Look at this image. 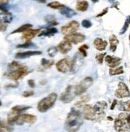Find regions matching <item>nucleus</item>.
<instances>
[{
  "label": "nucleus",
  "instance_id": "nucleus-1",
  "mask_svg": "<svg viewBox=\"0 0 130 132\" xmlns=\"http://www.w3.org/2000/svg\"><path fill=\"white\" fill-rule=\"evenodd\" d=\"M30 72H32V71H29L26 66L18 63V62L13 61L9 63L7 72L5 74V75H6L10 79L17 81L24 78Z\"/></svg>",
  "mask_w": 130,
  "mask_h": 132
},
{
  "label": "nucleus",
  "instance_id": "nucleus-2",
  "mask_svg": "<svg viewBox=\"0 0 130 132\" xmlns=\"http://www.w3.org/2000/svg\"><path fill=\"white\" fill-rule=\"evenodd\" d=\"M82 122L83 118L81 112L75 108H72L67 114L64 127L68 132H76L80 129Z\"/></svg>",
  "mask_w": 130,
  "mask_h": 132
},
{
  "label": "nucleus",
  "instance_id": "nucleus-3",
  "mask_svg": "<svg viewBox=\"0 0 130 132\" xmlns=\"http://www.w3.org/2000/svg\"><path fill=\"white\" fill-rule=\"evenodd\" d=\"M57 99L56 93H51L47 97L41 99L37 105V109L40 112L44 113L55 105Z\"/></svg>",
  "mask_w": 130,
  "mask_h": 132
},
{
  "label": "nucleus",
  "instance_id": "nucleus-4",
  "mask_svg": "<svg viewBox=\"0 0 130 132\" xmlns=\"http://www.w3.org/2000/svg\"><path fill=\"white\" fill-rule=\"evenodd\" d=\"M128 114L120 113L114 122V128L118 132H130V127L127 122Z\"/></svg>",
  "mask_w": 130,
  "mask_h": 132
},
{
  "label": "nucleus",
  "instance_id": "nucleus-5",
  "mask_svg": "<svg viewBox=\"0 0 130 132\" xmlns=\"http://www.w3.org/2000/svg\"><path fill=\"white\" fill-rule=\"evenodd\" d=\"M93 83V79L91 77L85 78L78 85L75 87V95H80L85 93Z\"/></svg>",
  "mask_w": 130,
  "mask_h": 132
},
{
  "label": "nucleus",
  "instance_id": "nucleus-6",
  "mask_svg": "<svg viewBox=\"0 0 130 132\" xmlns=\"http://www.w3.org/2000/svg\"><path fill=\"white\" fill-rule=\"evenodd\" d=\"M56 69L58 71L61 73H66L67 71H71V68L72 66V59L70 58H64L63 59L59 60L58 63L56 64Z\"/></svg>",
  "mask_w": 130,
  "mask_h": 132
},
{
  "label": "nucleus",
  "instance_id": "nucleus-7",
  "mask_svg": "<svg viewBox=\"0 0 130 132\" xmlns=\"http://www.w3.org/2000/svg\"><path fill=\"white\" fill-rule=\"evenodd\" d=\"M80 27V24L76 21H72L67 25L61 27V31L65 36H69L76 33Z\"/></svg>",
  "mask_w": 130,
  "mask_h": 132
},
{
  "label": "nucleus",
  "instance_id": "nucleus-8",
  "mask_svg": "<svg viewBox=\"0 0 130 132\" xmlns=\"http://www.w3.org/2000/svg\"><path fill=\"white\" fill-rule=\"evenodd\" d=\"M75 87L74 86H68L66 90L60 95L59 99L64 103H69L70 102L75 98Z\"/></svg>",
  "mask_w": 130,
  "mask_h": 132
},
{
  "label": "nucleus",
  "instance_id": "nucleus-9",
  "mask_svg": "<svg viewBox=\"0 0 130 132\" xmlns=\"http://www.w3.org/2000/svg\"><path fill=\"white\" fill-rule=\"evenodd\" d=\"M107 104L106 102L104 101H99L97 102L94 106H93V109L95 111V114L96 115V120H102L103 118L104 117V114H105V111H106V108H107Z\"/></svg>",
  "mask_w": 130,
  "mask_h": 132
},
{
  "label": "nucleus",
  "instance_id": "nucleus-10",
  "mask_svg": "<svg viewBox=\"0 0 130 132\" xmlns=\"http://www.w3.org/2000/svg\"><path fill=\"white\" fill-rule=\"evenodd\" d=\"M115 96L118 98H124L130 96V91L125 82H120L118 83V88L115 91Z\"/></svg>",
  "mask_w": 130,
  "mask_h": 132
},
{
  "label": "nucleus",
  "instance_id": "nucleus-11",
  "mask_svg": "<svg viewBox=\"0 0 130 132\" xmlns=\"http://www.w3.org/2000/svg\"><path fill=\"white\" fill-rule=\"evenodd\" d=\"M83 57L80 53H76L75 55L74 56V59H72V66L71 68L72 73H76L80 68L82 67L83 63Z\"/></svg>",
  "mask_w": 130,
  "mask_h": 132
},
{
  "label": "nucleus",
  "instance_id": "nucleus-12",
  "mask_svg": "<svg viewBox=\"0 0 130 132\" xmlns=\"http://www.w3.org/2000/svg\"><path fill=\"white\" fill-rule=\"evenodd\" d=\"M83 118L87 120H91V121L96 120V115L95 114L93 107L91 105L85 104L83 106Z\"/></svg>",
  "mask_w": 130,
  "mask_h": 132
},
{
  "label": "nucleus",
  "instance_id": "nucleus-13",
  "mask_svg": "<svg viewBox=\"0 0 130 132\" xmlns=\"http://www.w3.org/2000/svg\"><path fill=\"white\" fill-rule=\"evenodd\" d=\"M37 118L36 116L32 115V114H20L19 117L18 118L15 124L17 125H22L24 123H30V124H32L36 121Z\"/></svg>",
  "mask_w": 130,
  "mask_h": 132
},
{
  "label": "nucleus",
  "instance_id": "nucleus-14",
  "mask_svg": "<svg viewBox=\"0 0 130 132\" xmlns=\"http://www.w3.org/2000/svg\"><path fill=\"white\" fill-rule=\"evenodd\" d=\"M64 39L70 42L71 43H73L75 45L80 43L85 40V36L80 34V33H75L74 35H69V36H65Z\"/></svg>",
  "mask_w": 130,
  "mask_h": 132
},
{
  "label": "nucleus",
  "instance_id": "nucleus-15",
  "mask_svg": "<svg viewBox=\"0 0 130 132\" xmlns=\"http://www.w3.org/2000/svg\"><path fill=\"white\" fill-rule=\"evenodd\" d=\"M104 59H105L107 65H108L111 69L117 68V67H118L120 65V63H121V59H120L118 57L111 56V55H107Z\"/></svg>",
  "mask_w": 130,
  "mask_h": 132
},
{
  "label": "nucleus",
  "instance_id": "nucleus-16",
  "mask_svg": "<svg viewBox=\"0 0 130 132\" xmlns=\"http://www.w3.org/2000/svg\"><path fill=\"white\" fill-rule=\"evenodd\" d=\"M40 31V29H36V30H32L30 29L28 30H27L26 32L22 33V39H24L27 42H30V40H32V38L39 34Z\"/></svg>",
  "mask_w": 130,
  "mask_h": 132
},
{
  "label": "nucleus",
  "instance_id": "nucleus-17",
  "mask_svg": "<svg viewBox=\"0 0 130 132\" xmlns=\"http://www.w3.org/2000/svg\"><path fill=\"white\" fill-rule=\"evenodd\" d=\"M41 54L42 52L40 51H25V52H19L15 55V58L19 59H27V58L32 57L34 55H40Z\"/></svg>",
  "mask_w": 130,
  "mask_h": 132
},
{
  "label": "nucleus",
  "instance_id": "nucleus-18",
  "mask_svg": "<svg viewBox=\"0 0 130 132\" xmlns=\"http://www.w3.org/2000/svg\"><path fill=\"white\" fill-rule=\"evenodd\" d=\"M72 43L65 39H64L62 42H60L58 45V50L62 54H67L68 51L72 50Z\"/></svg>",
  "mask_w": 130,
  "mask_h": 132
},
{
  "label": "nucleus",
  "instance_id": "nucleus-19",
  "mask_svg": "<svg viewBox=\"0 0 130 132\" xmlns=\"http://www.w3.org/2000/svg\"><path fill=\"white\" fill-rule=\"evenodd\" d=\"M93 44H94V46L96 47V50L101 51H104L106 49L108 43H107V41L102 39L101 38H96Z\"/></svg>",
  "mask_w": 130,
  "mask_h": 132
},
{
  "label": "nucleus",
  "instance_id": "nucleus-20",
  "mask_svg": "<svg viewBox=\"0 0 130 132\" xmlns=\"http://www.w3.org/2000/svg\"><path fill=\"white\" fill-rule=\"evenodd\" d=\"M59 13L62 15H64V16H65L66 18H68V19L73 17L74 15L76 14L75 11H73L72 9L69 8V7H67L66 6H64L62 8L59 10Z\"/></svg>",
  "mask_w": 130,
  "mask_h": 132
},
{
  "label": "nucleus",
  "instance_id": "nucleus-21",
  "mask_svg": "<svg viewBox=\"0 0 130 132\" xmlns=\"http://www.w3.org/2000/svg\"><path fill=\"white\" fill-rule=\"evenodd\" d=\"M109 43H110V50L112 52H115L117 47V45L119 44V40L115 35H112L109 37Z\"/></svg>",
  "mask_w": 130,
  "mask_h": 132
},
{
  "label": "nucleus",
  "instance_id": "nucleus-22",
  "mask_svg": "<svg viewBox=\"0 0 130 132\" xmlns=\"http://www.w3.org/2000/svg\"><path fill=\"white\" fill-rule=\"evenodd\" d=\"M90 99H91V97H90V95H88H88H81L80 100L77 101V102L75 103V106L76 107L83 106L85 103H87L88 102H89Z\"/></svg>",
  "mask_w": 130,
  "mask_h": 132
},
{
  "label": "nucleus",
  "instance_id": "nucleus-23",
  "mask_svg": "<svg viewBox=\"0 0 130 132\" xmlns=\"http://www.w3.org/2000/svg\"><path fill=\"white\" fill-rule=\"evenodd\" d=\"M57 32H58V30L56 28H47L46 30H43V31H41L39 34V36L40 37H42V36L51 37V36L54 35L55 34H56Z\"/></svg>",
  "mask_w": 130,
  "mask_h": 132
},
{
  "label": "nucleus",
  "instance_id": "nucleus-24",
  "mask_svg": "<svg viewBox=\"0 0 130 132\" xmlns=\"http://www.w3.org/2000/svg\"><path fill=\"white\" fill-rule=\"evenodd\" d=\"M88 8V3L85 0L82 1H77L76 3V10L79 11H86Z\"/></svg>",
  "mask_w": 130,
  "mask_h": 132
},
{
  "label": "nucleus",
  "instance_id": "nucleus-25",
  "mask_svg": "<svg viewBox=\"0 0 130 132\" xmlns=\"http://www.w3.org/2000/svg\"><path fill=\"white\" fill-rule=\"evenodd\" d=\"M44 19H45L46 22H47L48 24H49L51 26H56V25H58V22L56 21V18L55 17V15H53V14L46 15Z\"/></svg>",
  "mask_w": 130,
  "mask_h": 132
},
{
  "label": "nucleus",
  "instance_id": "nucleus-26",
  "mask_svg": "<svg viewBox=\"0 0 130 132\" xmlns=\"http://www.w3.org/2000/svg\"><path fill=\"white\" fill-rule=\"evenodd\" d=\"M118 109L122 111H130V102L127 101V102H120L118 103Z\"/></svg>",
  "mask_w": 130,
  "mask_h": 132
},
{
  "label": "nucleus",
  "instance_id": "nucleus-27",
  "mask_svg": "<svg viewBox=\"0 0 130 132\" xmlns=\"http://www.w3.org/2000/svg\"><path fill=\"white\" fill-rule=\"evenodd\" d=\"M32 27V24H24V25H22L20 27H19L18 29L14 30V31H12L11 34H15V33H22V32H26L27 30H30V28Z\"/></svg>",
  "mask_w": 130,
  "mask_h": 132
},
{
  "label": "nucleus",
  "instance_id": "nucleus-28",
  "mask_svg": "<svg viewBox=\"0 0 130 132\" xmlns=\"http://www.w3.org/2000/svg\"><path fill=\"white\" fill-rule=\"evenodd\" d=\"M124 73V69L122 67H117V68H114V69H111L109 70V75H112V76H114V75H121Z\"/></svg>",
  "mask_w": 130,
  "mask_h": 132
},
{
  "label": "nucleus",
  "instance_id": "nucleus-29",
  "mask_svg": "<svg viewBox=\"0 0 130 132\" xmlns=\"http://www.w3.org/2000/svg\"><path fill=\"white\" fill-rule=\"evenodd\" d=\"M55 63V62L53 60H48L46 59H41V64L45 69H48L51 67V66Z\"/></svg>",
  "mask_w": 130,
  "mask_h": 132
},
{
  "label": "nucleus",
  "instance_id": "nucleus-30",
  "mask_svg": "<svg viewBox=\"0 0 130 132\" xmlns=\"http://www.w3.org/2000/svg\"><path fill=\"white\" fill-rule=\"evenodd\" d=\"M16 47L17 48H27V49H29V48H36L37 46L32 42H27L26 43L18 45Z\"/></svg>",
  "mask_w": 130,
  "mask_h": 132
},
{
  "label": "nucleus",
  "instance_id": "nucleus-31",
  "mask_svg": "<svg viewBox=\"0 0 130 132\" xmlns=\"http://www.w3.org/2000/svg\"><path fill=\"white\" fill-rule=\"evenodd\" d=\"M12 19H13L12 14L11 13H8V14H4V17L1 19V22H3L5 24H9V23L11 22Z\"/></svg>",
  "mask_w": 130,
  "mask_h": 132
},
{
  "label": "nucleus",
  "instance_id": "nucleus-32",
  "mask_svg": "<svg viewBox=\"0 0 130 132\" xmlns=\"http://www.w3.org/2000/svg\"><path fill=\"white\" fill-rule=\"evenodd\" d=\"M64 6V5L59 3L57 2V1L51 2V3H50L48 4V7H51V8H52V9H59V10H60L61 8H62V7H63Z\"/></svg>",
  "mask_w": 130,
  "mask_h": 132
},
{
  "label": "nucleus",
  "instance_id": "nucleus-33",
  "mask_svg": "<svg viewBox=\"0 0 130 132\" xmlns=\"http://www.w3.org/2000/svg\"><path fill=\"white\" fill-rule=\"evenodd\" d=\"M129 24H130V15H128V17L126 18V19H125V24H124L123 27H122V29H121V30H120V35H123V34H125V33L126 32V30H127L128 28Z\"/></svg>",
  "mask_w": 130,
  "mask_h": 132
},
{
  "label": "nucleus",
  "instance_id": "nucleus-34",
  "mask_svg": "<svg viewBox=\"0 0 130 132\" xmlns=\"http://www.w3.org/2000/svg\"><path fill=\"white\" fill-rule=\"evenodd\" d=\"M89 48V46L86 44H83L79 48V52L81 54V55L83 56V57H86L88 55V53H87V51L88 49Z\"/></svg>",
  "mask_w": 130,
  "mask_h": 132
},
{
  "label": "nucleus",
  "instance_id": "nucleus-35",
  "mask_svg": "<svg viewBox=\"0 0 130 132\" xmlns=\"http://www.w3.org/2000/svg\"><path fill=\"white\" fill-rule=\"evenodd\" d=\"M58 52V47H56V46H51V47H50L48 50V53L50 57H54L56 56V55L57 54Z\"/></svg>",
  "mask_w": 130,
  "mask_h": 132
},
{
  "label": "nucleus",
  "instance_id": "nucleus-36",
  "mask_svg": "<svg viewBox=\"0 0 130 132\" xmlns=\"http://www.w3.org/2000/svg\"><path fill=\"white\" fill-rule=\"evenodd\" d=\"M106 56V53H100V54H97L96 56V59L97 61V63L99 64H102L104 59H105Z\"/></svg>",
  "mask_w": 130,
  "mask_h": 132
},
{
  "label": "nucleus",
  "instance_id": "nucleus-37",
  "mask_svg": "<svg viewBox=\"0 0 130 132\" xmlns=\"http://www.w3.org/2000/svg\"><path fill=\"white\" fill-rule=\"evenodd\" d=\"M1 128H3L4 130H7L8 132H11L13 130V128L11 125H9L7 122H5L3 120H1Z\"/></svg>",
  "mask_w": 130,
  "mask_h": 132
},
{
  "label": "nucleus",
  "instance_id": "nucleus-38",
  "mask_svg": "<svg viewBox=\"0 0 130 132\" xmlns=\"http://www.w3.org/2000/svg\"><path fill=\"white\" fill-rule=\"evenodd\" d=\"M81 25L83 27H85V28H90L91 27V22L88 20V19H85V20H83L82 22H81Z\"/></svg>",
  "mask_w": 130,
  "mask_h": 132
},
{
  "label": "nucleus",
  "instance_id": "nucleus-39",
  "mask_svg": "<svg viewBox=\"0 0 130 132\" xmlns=\"http://www.w3.org/2000/svg\"><path fill=\"white\" fill-rule=\"evenodd\" d=\"M34 95V91L33 90H27V91H24L22 93V96L25 97V98H27V97H30Z\"/></svg>",
  "mask_w": 130,
  "mask_h": 132
},
{
  "label": "nucleus",
  "instance_id": "nucleus-40",
  "mask_svg": "<svg viewBox=\"0 0 130 132\" xmlns=\"http://www.w3.org/2000/svg\"><path fill=\"white\" fill-rule=\"evenodd\" d=\"M108 11H109V8H108V7H107V8H104V9L102 11V12H101V13L98 14L96 15V18H100V17L104 16V14H106L107 13H108Z\"/></svg>",
  "mask_w": 130,
  "mask_h": 132
},
{
  "label": "nucleus",
  "instance_id": "nucleus-41",
  "mask_svg": "<svg viewBox=\"0 0 130 132\" xmlns=\"http://www.w3.org/2000/svg\"><path fill=\"white\" fill-rule=\"evenodd\" d=\"M28 85L30 86V87L32 88H35V82L33 79H30L28 80Z\"/></svg>",
  "mask_w": 130,
  "mask_h": 132
},
{
  "label": "nucleus",
  "instance_id": "nucleus-42",
  "mask_svg": "<svg viewBox=\"0 0 130 132\" xmlns=\"http://www.w3.org/2000/svg\"><path fill=\"white\" fill-rule=\"evenodd\" d=\"M0 27H1V31H5L6 30V27H7V25L3 23V22H1V25H0Z\"/></svg>",
  "mask_w": 130,
  "mask_h": 132
},
{
  "label": "nucleus",
  "instance_id": "nucleus-43",
  "mask_svg": "<svg viewBox=\"0 0 130 132\" xmlns=\"http://www.w3.org/2000/svg\"><path fill=\"white\" fill-rule=\"evenodd\" d=\"M18 87V85L17 84H15V85H13V84H9V85H6V86H5V88H14V87Z\"/></svg>",
  "mask_w": 130,
  "mask_h": 132
},
{
  "label": "nucleus",
  "instance_id": "nucleus-44",
  "mask_svg": "<svg viewBox=\"0 0 130 132\" xmlns=\"http://www.w3.org/2000/svg\"><path fill=\"white\" fill-rule=\"evenodd\" d=\"M117 104H118V102H117V100H113V103H112V106H111V107H110V109H111V110H113V109H114V107L116 106Z\"/></svg>",
  "mask_w": 130,
  "mask_h": 132
},
{
  "label": "nucleus",
  "instance_id": "nucleus-45",
  "mask_svg": "<svg viewBox=\"0 0 130 132\" xmlns=\"http://www.w3.org/2000/svg\"><path fill=\"white\" fill-rule=\"evenodd\" d=\"M1 132H5V130H3V128H1Z\"/></svg>",
  "mask_w": 130,
  "mask_h": 132
},
{
  "label": "nucleus",
  "instance_id": "nucleus-46",
  "mask_svg": "<svg viewBox=\"0 0 130 132\" xmlns=\"http://www.w3.org/2000/svg\"><path fill=\"white\" fill-rule=\"evenodd\" d=\"M129 37H130V36H129Z\"/></svg>",
  "mask_w": 130,
  "mask_h": 132
}]
</instances>
